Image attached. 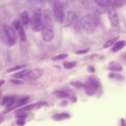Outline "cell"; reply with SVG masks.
I'll use <instances>...</instances> for the list:
<instances>
[{"mask_svg":"<svg viewBox=\"0 0 126 126\" xmlns=\"http://www.w3.org/2000/svg\"><path fill=\"white\" fill-rule=\"evenodd\" d=\"M0 37L3 43L9 47L15 45L17 41V35L15 30L8 25L3 26L1 31Z\"/></svg>","mask_w":126,"mask_h":126,"instance_id":"cell-1","label":"cell"},{"mask_svg":"<svg viewBox=\"0 0 126 126\" xmlns=\"http://www.w3.org/2000/svg\"><path fill=\"white\" fill-rule=\"evenodd\" d=\"M41 8L39 7L36 8L30 20L31 28L34 32H38L41 30L43 24Z\"/></svg>","mask_w":126,"mask_h":126,"instance_id":"cell-2","label":"cell"},{"mask_svg":"<svg viewBox=\"0 0 126 126\" xmlns=\"http://www.w3.org/2000/svg\"><path fill=\"white\" fill-rule=\"evenodd\" d=\"M42 38L46 42H51L54 38V34L51 24L43 22L41 29Z\"/></svg>","mask_w":126,"mask_h":126,"instance_id":"cell-3","label":"cell"},{"mask_svg":"<svg viewBox=\"0 0 126 126\" xmlns=\"http://www.w3.org/2000/svg\"><path fill=\"white\" fill-rule=\"evenodd\" d=\"M53 10L54 15L56 19L60 23H63L64 19V13L63 5L61 2L59 0L54 2Z\"/></svg>","mask_w":126,"mask_h":126,"instance_id":"cell-4","label":"cell"},{"mask_svg":"<svg viewBox=\"0 0 126 126\" xmlns=\"http://www.w3.org/2000/svg\"><path fill=\"white\" fill-rule=\"evenodd\" d=\"M107 11L111 24L114 27L117 26L119 23V20L115 7L111 4H110L107 8Z\"/></svg>","mask_w":126,"mask_h":126,"instance_id":"cell-5","label":"cell"},{"mask_svg":"<svg viewBox=\"0 0 126 126\" xmlns=\"http://www.w3.org/2000/svg\"><path fill=\"white\" fill-rule=\"evenodd\" d=\"M80 24L83 28L88 31H93L96 27L93 22V17L89 15L86 16L82 18Z\"/></svg>","mask_w":126,"mask_h":126,"instance_id":"cell-6","label":"cell"},{"mask_svg":"<svg viewBox=\"0 0 126 126\" xmlns=\"http://www.w3.org/2000/svg\"><path fill=\"white\" fill-rule=\"evenodd\" d=\"M78 24L77 16L75 13L71 11H68L64 26L69 27L74 25V27Z\"/></svg>","mask_w":126,"mask_h":126,"instance_id":"cell-7","label":"cell"},{"mask_svg":"<svg viewBox=\"0 0 126 126\" xmlns=\"http://www.w3.org/2000/svg\"><path fill=\"white\" fill-rule=\"evenodd\" d=\"M44 71L42 69H35L30 70L28 75L32 79L35 80L40 77L44 74Z\"/></svg>","mask_w":126,"mask_h":126,"instance_id":"cell-8","label":"cell"},{"mask_svg":"<svg viewBox=\"0 0 126 126\" xmlns=\"http://www.w3.org/2000/svg\"><path fill=\"white\" fill-rule=\"evenodd\" d=\"M16 97L13 96H5L3 98L1 102L2 106L6 105L7 107H10L14 103Z\"/></svg>","mask_w":126,"mask_h":126,"instance_id":"cell-9","label":"cell"},{"mask_svg":"<svg viewBox=\"0 0 126 126\" xmlns=\"http://www.w3.org/2000/svg\"><path fill=\"white\" fill-rule=\"evenodd\" d=\"M87 81L96 90L100 87V81L96 76L92 75L89 76L88 78Z\"/></svg>","mask_w":126,"mask_h":126,"instance_id":"cell-10","label":"cell"},{"mask_svg":"<svg viewBox=\"0 0 126 126\" xmlns=\"http://www.w3.org/2000/svg\"><path fill=\"white\" fill-rule=\"evenodd\" d=\"M123 66L119 63L113 61L110 62L109 64L108 68L111 71H120L123 69Z\"/></svg>","mask_w":126,"mask_h":126,"instance_id":"cell-11","label":"cell"},{"mask_svg":"<svg viewBox=\"0 0 126 126\" xmlns=\"http://www.w3.org/2000/svg\"><path fill=\"white\" fill-rule=\"evenodd\" d=\"M83 88L85 94L89 96H92L94 95L96 91L87 81L84 84Z\"/></svg>","mask_w":126,"mask_h":126,"instance_id":"cell-12","label":"cell"},{"mask_svg":"<svg viewBox=\"0 0 126 126\" xmlns=\"http://www.w3.org/2000/svg\"><path fill=\"white\" fill-rule=\"evenodd\" d=\"M43 22L51 24L52 13L50 9L48 8L44 10L43 15Z\"/></svg>","mask_w":126,"mask_h":126,"instance_id":"cell-13","label":"cell"},{"mask_svg":"<svg viewBox=\"0 0 126 126\" xmlns=\"http://www.w3.org/2000/svg\"><path fill=\"white\" fill-rule=\"evenodd\" d=\"M70 117V115L67 113H57L53 115L52 118L54 120L59 121L69 118Z\"/></svg>","mask_w":126,"mask_h":126,"instance_id":"cell-14","label":"cell"},{"mask_svg":"<svg viewBox=\"0 0 126 126\" xmlns=\"http://www.w3.org/2000/svg\"><path fill=\"white\" fill-rule=\"evenodd\" d=\"M52 94L57 97L60 99H67L70 96L69 93L65 91L57 90L53 92Z\"/></svg>","mask_w":126,"mask_h":126,"instance_id":"cell-15","label":"cell"},{"mask_svg":"<svg viewBox=\"0 0 126 126\" xmlns=\"http://www.w3.org/2000/svg\"><path fill=\"white\" fill-rule=\"evenodd\" d=\"M125 40L120 41L116 43L112 48V51L113 52H115L123 48L126 45Z\"/></svg>","mask_w":126,"mask_h":126,"instance_id":"cell-16","label":"cell"},{"mask_svg":"<svg viewBox=\"0 0 126 126\" xmlns=\"http://www.w3.org/2000/svg\"><path fill=\"white\" fill-rule=\"evenodd\" d=\"M30 70L29 69H26L20 72L16 73L13 74L12 77L14 78L21 79L28 76Z\"/></svg>","mask_w":126,"mask_h":126,"instance_id":"cell-17","label":"cell"},{"mask_svg":"<svg viewBox=\"0 0 126 126\" xmlns=\"http://www.w3.org/2000/svg\"><path fill=\"white\" fill-rule=\"evenodd\" d=\"M21 21L25 25H27L29 21V18L28 12L26 10L22 12L20 15Z\"/></svg>","mask_w":126,"mask_h":126,"instance_id":"cell-18","label":"cell"},{"mask_svg":"<svg viewBox=\"0 0 126 126\" xmlns=\"http://www.w3.org/2000/svg\"><path fill=\"white\" fill-rule=\"evenodd\" d=\"M35 108V103L30 104L15 110L14 112L18 113L24 111L31 110Z\"/></svg>","mask_w":126,"mask_h":126,"instance_id":"cell-19","label":"cell"},{"mask_svg":"<svg viewBox=\"0 0 126 126\" xmlns=\"http://www.w3.org/2000/svg\"><path fill=\"white\" fill-rule=\"evenodd\" d=\"M112 4L115 7H122L124 6L126 3V0H110Z\"/></svg>","mask_w":126,"mask_h":126,"instance_id":"cell-20","label":"cell"},{"mask_svg":"<svg viewBox=\"0 0 126 126\" xmlns=\"http://www.w3.org/2000/svg\"><path fill=\"white\" fill-rule=\"evenodd\" d=\"M18 31L20 40L22 42H25L26 40V37L24 28L22 25Z\"/></svg>","mask_w":126,"mask_h":126,"instance_id":"cell-21","label":"cell"},{"mask_svg":"<svg viewBox=\"0 0 126 126\" xmlns=\"http://www.w3.org/2000/svg\"><path fill=\"white\" fill-rule=\"evenodd\" d=\"M100 14L98 11L96 10L93 17V22L96 27L98 26L100 23Z\"/></svg>","mask_w":126,"mask_h":126,"instance_id":"cell-22","label":"cell"},{"mask_svg":"<svg viewBox=\"0 0 126 126\" xmlns=\"http://www.w3.org/2000/svg\"><path fill=\"white\" fill-rule=\"evenodd\" d=\"M21 106L19 104H14L12 106L7 108L1 111L0 113V115H2L7 113Z\"/></svg>","mask_w":126,"mask_h":126,"instance_id":"cell-23","label":"cell"},{"mask_svg":"<svg viewBox=\"0 0 126 126\" xmlns=\"http://www.w3.org/2000/svg\"><path fill=\"white\" fill-rule=\"evenodd\" d=\"M27 64H23L21 65H17L7 69L6 72L7 73L23 68L27 66Z\"/></svg>","mask_w":126,"mask_h":126,"instance_id":"cell-24","label":"cell"},{"mask_svg":"<svg viewBox=\"0 0 126 126\" xmlns=\"http://www.w3.org/2000/svg\"><path fill=\"white\" fill-rule=\"evenodd\" d=\"M70 84L74 87L81 89L84 87V84L79 80L71 81L70 82Z\"/></svg>","mask_w":126,"mask_h":126,"instance_id":"cell-25","label":"cell"},{"mask_svg":"<svg viewBox=\"0 0 126 126\" xmlns=\"http://www.w3.org/2000/svg\"><path fill=\"white\" fill-rule=\"evenodd\" d=\"M68 55L66 53H62L58 55L52 57L51 60L54 61H57L65 59L68 57Z\"/></svg>","mask_w":126,"mask_h":126,"instance_id":"cell-26","label":"cell"},{"mask_svg":"<svg viewBox=\"0 0 126 126\" xmlns=\"http://www.w3.org/2000/svg\"><path fill=\"white\" fill-rule=\"evenodd\" d=\"M76 62L74 61L69 62L64 61L63 63L64 67L67 69H71L74 67L76 65Z\"/></svg>","mask_w":126,"mask_h":126,"instance_id":"cell-27","label":"cell"},{"mask_svg":"<svg viewBox=\"0 0 126 126\" xmlns=\"http://www.w3.org/2000/svg\"><path fill=\"white\" fill-rule=\"evenodd\" d=\"M118 39L117 37H115L106 42L103 45L104 48H107L110 47L115 41Z\"/></svg>","mask_w":126,"mask_h":126,"instance_id":"cell-28","label":"cell"},{"mask_svg":"<svg viewBox=\"0 0 126 126\" xmlns=\"http://www.w3.org/2000/svg\"><path fill=\"white\" fill-rule=\"evenodd\" d=\"M48 106V103L46 102L40 101L35 103V108L39 109L42 107Z\"/></svg>","mask_w":126,"mask_h":126,"instance_id":"cell-29","label":"cell"},{"mask_svg":"<svg viewBox=\"0 0 126 126\" xmlns=\"http://www.w3.org/2000/svg\"><path fill=\"white\" fill-rule=\"evenodd\" d=\"M99 55V54L97 53L87 55L83 57V59L84 61L91 60L98 57Z\"/></svg>","mask_w":126,"mask_h":126,"instance_id":"cell-30","label":"cell"},{"mask_svg":"<svg viewBox=\"0 0 126 126\" xmlns=\"http://www.w3.org/2000/svg\"><path fill=\"white\" fill-rule=\"evenodd\" d=\"M21 22L20 20L19 19H16L14 21L13 25L16 31H18L21 26Z\"/></svg>","mask_w":126,"mask_h":126,"instance_id":"cell-31","label":"cell"},{"mask_svg":"<svg viewBox=\"0 0 126 126\" xmlns=\"http://www.w3.org/2000/svg\"><path fill=\"white\" fill-rule=\"evenodd\" d=\"M27 117V113L25 112H21L17 114L15 116V117L18 119H24Z\"/></svg>","mask_w":126,"mask_h":126,"instance_id":"cell-32","label":"cell"},{"mask_svg":"<svg viewBox=\"0 0 126 126\" xmlns=\"http://www.w3.org/2000/svg\"><path fill=\"white\" fill-rule=\"evenodd\" d=\"M112 78L117 80L122 81L124 79L125 77L121 74L114 73Z\"/></svg>","mask_w":126,"mask_h":126,"instance_id":"cell-33","label":"cell"},{"mask_svg":"<svg viewBox=\"0 0 126 126\" xmlns=\"http://www.w3.org/2000/svg\"><path fill=\"white\" fill-rule=\"evenodd\" d=\"M89 47L87 49L83 50H80L76 51L75 53L77 55H81L85 54L88 53L90 50Z\"/></svg>","mask_w":126,"mask_h":126,"instance_id":"cell-34","label":"cell"},{"mask_svg":"<svg viewBox=\"0 0 126 126\" xmlns=\"http://www.w3.org/2000/svg\"><path fill=\"white\" fill-rule=\"evenodd\" d=\"M26 123V122L24 119H18L16 121V124L19 126H24Z\"/></svg>","mask_w":126,"mask_h":126,"instance_id":"cell-35","label":"cell"},{"mask_svg":"<svg viewBox=\"0 0 126 126\" xmlns=\"http://www.w3.org/2000/svg\"><path fill=\"white\" fill-rule=\"evenodd\" d=\"M10 81L13 83L17 85H22L24 83L23 82L16 79H12Z\"/></svg>","mask_w":126,"mask_h":126,"instance_id":"cell-36","label":"cell"},{"mask_svg":"<svg viewBox=\"0 0 126 126\" xmlns=\"http://www.w3.org/2000/svg\"><path fill=\"white\" fill-rule=\"evenodd\" d=\"M95 68L94 67L91 65L88 66L87 68V70L89 73H93L95 71Z\"/></svg>","mask_w":126,"mask_h":126,"instance_id":"cell-37","label":"cell"},{"mask_svg":"<svg viewBox=\"0 0 126 126\" xmlns=\"http://www.w3.org/2000/svg\"><path fill=\"white\" fill-rule=\"evenodd\" d=\"M68 104L67 101L65 100H62L60 103V106L62 107H64L67 106Z\"/></svg>","mask_w":126,"mask_h":126,"instance_id":"cell-38","label":"cell"},{"mask_svg":"<svg viewBox=\"0 0 126 126\" xmlns=\"http://www.w3.org/2000/svg\"><path fill=\"white\" fill-rule=\"evenodd\" d=\"M71 102L73 103H76L77 101V99L76 97L75 96H73L70 99Z\"/></svg>","mask_w":126,"mask_h":126,"instance_id":"cell-39","label":"cell"},{"mask_svg":"<svg viewBox=\"0 0 126 126\" xmlns=\"http://www.w3.org/2000/svg\"><path fill=\"white\" fill-rule=\"evenodd\" d=\"M121 126H126V123L125 120L122 118L121 119Z\"/></svg>","mask_w":126,"mask_h":126,"instance_id":"cell-40","label":"cell"},{"mask_svg":"<svg viewBox=\"0 0 126 126\" xmlns=\"http://www.w3.org/2000/svg\"><path fill=\"white\" fill-rule=\"evenodd\" d=\"M5 80L3 79H0V87L3 85L5 83Z\"/></svg>","mask_w":126,"mask_h":126,"instance_id":"cell-41","label":"cell"},{"mask_svg":"<svg viewBox=\"0 0 126 126\" xmlns=\"http://www.w3.org/2000/svg\"><path fill=\"white\" fill-rule=\"evenodd\" d=\"M4 118L1 115H0V125L4 121Z\"/></svg>","mask_w":126,"mask_h":126,"instance_id":"cell-42","label":"cell"},{"mask_svg":"<svg viewBox=\"0 0 126 126\" xmlns=\"http://www.w3.org/2000/svg\"><path fill=\"white\" fill-rule=\"evenodd\" d=\"M106 58V57L104 55H102L100 57L99 59L101 60H103Z\"/></svg>","mask_w":126,"mask_h":126,"instance_id":"cell-43","label":"cell"},{"mask_svg":"<svg viewBox=\"0 0 126 126\" xmlns=\"http://www.w3.org/2000/svg\"><path fill=\"white\" fill-rule=\"evenodd\" d=\"M114 73H110L109 75V77L110 78H112Z\"/></svg>","mask_w":126,"mask_h":126,"instance_id":"cell-44","label":"cell"},{"mask_svg":"<svg viewBox=\"0 0 126 126\" xmlns=\"http://www.w3.org/2000/svg\"><path fill=\"white\" fill-rule=\"evenodd\" d=\"M122 59H124L126 60V53H125L123 54L122 55Z\"/></svg>","mask_w":126,"mask_h":126,"instance_id":"cell-45","label":"cell"},{"mask_svg":"<svg viewBox=\"0 0 126 126\" xmlns=\"http://www.w3.org/2000/svg\"><path fill=\"white\" fill-rule=\"evenodd\" d=\"M54 67H55L57 68L58 69H60V67L58 65H55L54 66Z\"/></svg>","mask_w":126,"mask_h":126,"instance_id":"cell-46","label":"cell"},{"mask_svg":"<svg viewBox=\"0 0 126 126\" xmlns=\"http://www.w3.org/2000/svg\"><path fill=\"white\" fill-rule=\"evenodd\" d=\"M1 94V93L0 92V95Z\"/></svg>","mask_w":126,"mask_h":126,"instance_id":"cell-47","label":"cell"}]
</instances>
